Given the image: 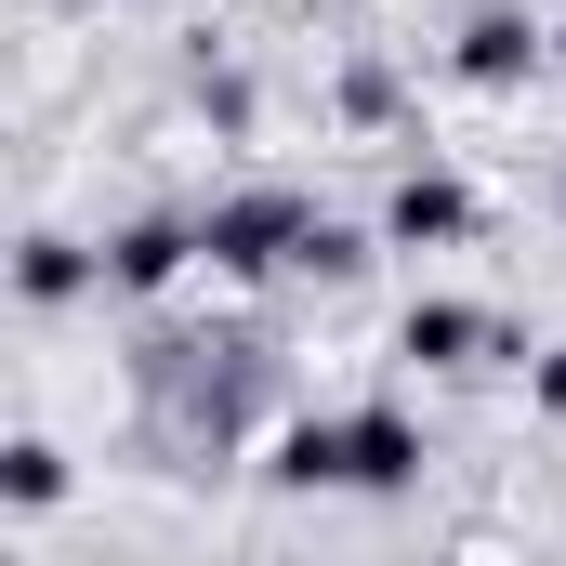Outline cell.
Listing matches in <instances>:
<instances>
[{"mask_svg": "<svg viewBox=\"0 0 566 566\" xmlns=\"http://www.w3.org/2000/svg\"><path fill=\"white\" fill-rule=\"evenodd\" d=\"M409 461H422L409 422H316V434H290L277 474H303V488H316V474H343V488H396Z\"/></svg>", "mask_w": 566, "mask_h": 566, "instance_id": "cell-1", "label": "cell"}, {"mask_svg": "<svg viewBox=\"0 0 566 566\" xmlns=\"http://www.w3.org/2000/svg\"><path fill=\"white\" fill-rule=\"evenodd\" d=\"M329 224H303L290 198H238V211H211V251L224 264H277V251H316Z\"/></svg>", "mask_w": 566, "mask_h": 566, "instance_id": "cell-2", "label": "cell"}, {"mask_svg": "<svg viewBox=\"0 0 566 566\" xmlns=\"http://www.w3.org/2000/svg\"><path fill=\"white\" fill-rule=\"evenodd\" d=\"M461 185H396V238H461Z\"/></svg>", "mask_w": 566, "mask_h": 566, "instance_id": "cell-3", "label": "cell"}, {"mask_svg": "<svg viewBox=\"0 0 566 566\" xmlns=\"http://www.w3.org/2000/svg\"><path fill=\"white\" fill-rule=\"evenodd\" d=\"M474 343H488V329H474L461 303H422V316H409V356H474Z\"/></svg>", "mask_w": 566, "mask_h": 566, "instance_id": "cell-4", "label": "cell"}, {"mask_svg": "<svg viewBox=\"0 0 566 566\" xmlns=\"http://www.w3.org/2000/svg\"><path fill=\"white\" fill-rule=\"evenodd\" d=\"M527 53H541V40H527V27H514V13H488V27H474V80H514V66H527Z\"/></svg>", "mask_w": 566, "mask_h": 566, "instance_id": "cell-5", "label": "cell"}, {"mask_svg": "<svg viewBox=\"0 0 566 566\" xmlns=\"http://www.w3.org/2000/svg\"><path fill=\"white\" fill-rule=\"evenodd\" d=\"M541 396H554V409H566V356H554V369H541Z\"/></svg>", "mask_w": 566, "mask_h": 566, "instance_id": "cell-6", "label": "cell"}]
</instances>
